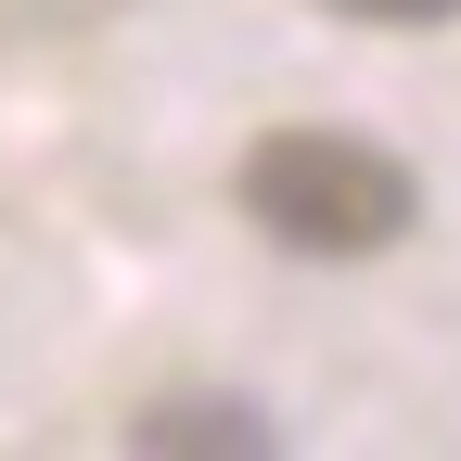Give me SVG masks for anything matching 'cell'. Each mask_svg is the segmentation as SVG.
I'll return each instance as SVG.
<instances>
[{"mask_svg": "<svg viewBox=\"0 0 461 461\" xmlns=\"http://www.w3.org/2000/svg\"><path fill=\"white\" fill-rule=\"evenodd\" d=\"M333 14H346V26H448L461 0H333Z\"/></svg>", "mask_w": 461, "mask_h": 461, "instance_id": "cell-3", "label": "cell"}, {"mask_svg": "<svg viewBox=\"0 0 461 461\" xmlns=\"http://www.w3.org/2000/svg\"><path fill=\"white\" fill-rule=\"evenodd\" d=\"M129 448H269V423L244 397H167V411L129 423Z\"/></svg>", "mask_w": 461, "mask_h": 461, "instance_id": "cell-2", "label": "cell"}, {"mask_svg": "<svg viewBox=\"0 0 461 461\" xmlns=\"http://www.w3.org/2000/svg\"><path fill=\"white\" fill-rule=\"evenodd\" d=\"M244 218L282 257H384V244H411L423 180L359 129H269L244 154Z\"/></svg>", "mask_w": 461, "mask_h": 461, "instance_id": "cell-1", "label": "cell"}]
</instances>
